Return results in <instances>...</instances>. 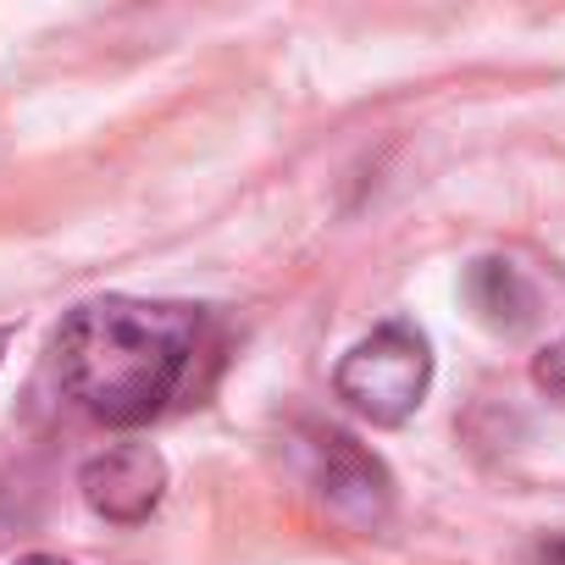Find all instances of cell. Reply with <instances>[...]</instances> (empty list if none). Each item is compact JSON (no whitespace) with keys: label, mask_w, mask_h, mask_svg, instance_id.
I'll list each match as a JSON object with an SVG mask.
<instances>
[{"label":"cell","mask_w":565,"mask_h":565,"mask_svg":"<svg viewBox=\"0 0 565 565\" xmlns=\"http://www.w3.org/2000/svg\"><path fill=\"white\" fill-rule=\"evenodd\" d=\"M211 355V317L172 300L106 295L78 306L56 333V377L67 399L106 427L167 416Z\"/></svg>","instance_id":"obj_1"},{"label":"cell","mask_w":565,"mask_h":565,"mask_svg":"<svg viewBox=\"0 0 565 565\" xmlns=\"http://www.w3.org/2000/svg\"><path fill=\"white\" fill-rule=\"evenodd\" d=\"M433 388V344L416 322H383L372 328L333 372V394L366 416L372 427H399L422 411Z\"/></svg>","instance_id":"obj_2"},{"label":"cell","mask_w":565,"mask_h":565,"mask_svg":"<svg viewBox=\"0 0 565 565\" xmlns=\"http://www.w3.org/2000/svg\"><path fill=\"white\" fill-rule=\"evenodd\" d=\"M300 455H306V482L317 488V499L339 521H350L355 532H377L394 515V477H388V466L366 444H355L350 433L311 427Z\"/></svg>","instance_id":"obj_3"},{"label":"cell","mask_w":565,"mask_h":565,"mask_svg":"<svg viewBox=\"0 0 565 565\" xmlns=\"http://www.w3.org/2000/svg\"><path fill=\"white\" fill-rule=\"evenodd\" d=\"M78 488L95 515H106L117 526H139V521H150V510L167 493V460L150 444H111L84 460Z\"/></svg>","instance_id":"obj_4"},{"label":"cell","mask_w":565,"mask_h":565,"mask_svg":"<svg viewBox=\"0 0 565 565\" xmlns=\"http://www.w3.org/2000/svg\"><path fill=\"white\" fill-rule=\"evenodd\" d=\"M466 300H471V311H477L493 333H521V328L537 317V295H532L526 271H521L515 260H504V255L471 260V271H466Z\"/></svg>","instance_id":"obj_5"},{"label":"cell","mask_w":565,"mask_h":565,"mask_svg":"<svg viewBox=\"0 0 565 565\" xmlns=\"http://www.w3.org/2000/svg\"><path fill=\"white\" fill-rule=\"evenodd\" d=\"M532 383H537L554 405H565V339H554V344H543V350L532 355Z\"/></svg>","instance_id":"obj_6"},{"label":"cell","mask_w":565,"mask_h":565,"mask_svg":"<svg viewBox=\"0 0 565 565\" xmlns=\"http://www.w3.org/2000/svg\"><path fill=\"white\" fill-rule=\"evenodd\" d=\"M543 565H565V537H554V543H543Z\"/></svg>","instance_id":"obj_7"},{"label":"cell","mask_w":565,"mask_h":565,"mask_svg":"<svg viewBox=\"0 0 565 565\" xmlns=\"http://www.w3.org/2000/svg\"><path fill=\"white\" fill-rule=\"evenodd\" d=\"M18 565H73V559H62V554H23Z\"/></svg>","instance_id":"obj_8"},{"label":"cell","mask_w":565,"mask_h":565,"mask_svg":"<svg viewBox=\"0 0 565 565\" xmlns=\"http://www.w3.org/2000/svg\"><path fill=\"white\" fill-rule=\"evenodd\" d=\"M7 344H12V328H0V355H7Z\"/></svg>","instance_id":"obj_9"}]
</instances>
